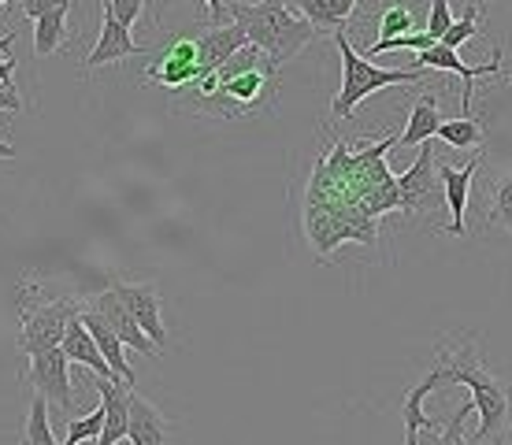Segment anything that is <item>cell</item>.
<instances>
[{
  "label": "cell",
  "mask_w": 512,
  "mask_h": 445,
  "mask_svg": "<svg viewBox=\"0 0 512 445\" xmlns=\"http://www.w3.org/2000/svg\"><path fill=\"white\" fill-rule=\"evenodd\" d=\"M386 149H397V134L383 141H331L312 167L305 193V230L320 256H331L342 242H375L379 216L401 204L397 178L386 171Z\"/></svg>",
  "instance_id": "6da1fadb"
},
{
  "label": "cell",
  "mask_w": 512,
  "mask_h": 445,
  "mask_svg": "<svg viewBox=\"0 0 512 445\" xmlns=\"http://www.w3.org/2000/svg\"><path fill=\"white\" fill-rule=\"evenodd\" d=\"M279 97V67L268 60V52L245 41L216 75L201 78L193 86L197 108L219 115V119H245V115L271 108Z\"/></svg>",
  "instance_id": "7a4b0ae2"
},
{
  "label": "cell",
  "mask_w": 512,
  "mask_h": 445,
  "mask_svg": "<svg viewBox=\"0 0 512 445\" xmlns=\"http://www.w3.org/2000/svg\"><path fill=\"white\" fill-rule=\"evenodd\" d=\"M438 364L446 368L453 386H464L472 394V405L479 412V431L472 434V442H505L512 427V382L498 379L472 342L453 345V349L442 345Z\"/></svg>",
  "instance_id": "3957f363"
},
{
  "label": "cell",
  "mask_w": 512,
  "mask_h": 445,
  "mask_svg": "<svg viewBox=\"0 0 512 445\" xmlns=\"http://www.w3.org/2000/svg\"><path fill=\"white\" fill-rule=\"evenodd\" d=\"M231 19L245 30V38L268 52V60L282 67L286 60H294L297 52L305 49L308 41L316 38V30L305 15H294L286 8V0H256V4H242L234 0Z\"/></svg>",
  "instance_id": "277c9868"
},
{
  "label": "cell",
  "mask_w": 512,
  "mask_h": 445,
  "mask_svg": "<svg viewBox=\"0 0 512 445\" xmlns=\"http://www.w3.org/2000/svg\"><path fill=\"white\" fill-rule=\"evenodd\" d=\"M334 45L342 52V89L334 93V101H331L334 119H349L353 108H357L364 97H372V93H379V89H386V86H420L423 82L420 67H409V71H383V67H375L364 52H357L349 45L346 26L334 30Z\"/></svg>",
  "instance_id": "5b68a950"
},
{
  "label": "cell",
  "mask_w": 512,
  "mask_h": 445,
  "mask_svg": "<svg viewBox=\"0 0 512 445\" xmlns=\"http://www.w3.org/2000/svg\"><path fill=\"white\" fill-rule=\"evenodd\" d=\"M82 312L78 297H19V353H38L64 342L67 323Z\"/></svg>",
  "instance_id": "8992f818"
},
{
  "label": "cell",
  "mask_w": 512,
  "mask_h": 445,
  "mask_svg": "<svg viewBox=\"0 0 512 445\" xmlns=\"http://www.w3.org/2000/svg\"><path fill=\"white\" fill-rule=\"evenodd\" d=\"M149 82L164 89H190L197 78H205L201 71V60H197V38L193 34H175V38L164 41V49L153 52V64L145 71Z\"/></svg>",
  "instance_id": "52a82bcc"
},
{
  "label": "cell",
  "mask_w": 512,
  "mask_h": 445,
  "mask_svg": "<svg viewBox=\"0 0 512 445\" xmlns=\"http://www.w3.org/2000/svg\"><path fill=\"white\" fill-rule=\"evenodd\" d=\"M435 141V138H431ZM431 141H423V153L416 156V164L405 171V175H397V193H401V212L405 216H416V212H435L442 208V178H438V164H435V145Z\"/></svg>",
  "instance_id": "ba28073f"
},
{
  "label": "cell",
  "mask_w": 512,
  "mask_h": 445,
  "mask_svg": "<svg viewBox=\"0 0 512 445\" xmlns=\"http://www.w3.org/2000/svg\"><path fill=\"white\" fill-rule=\"evenodd\" d=\"M30 386L38 394L49 397L52 408L60 412H71L75 408V394H71V360L60 345H49V349H38L30 353Z\"/></svg>",
  "instance_id": "9c48e42d"
},
{
  "label": "cell",
  "mask_w": 512,
  "mask_h": 445,
  "mask_svg": "<svg viewBox=\"0 0 512 445\" xmlns=\"http://www.w3.org/2000/svg\"><path fill=\"white\" fill-rule=\"evenodd\" d=\"M412 67H420V71H453V75L461 78L464 89H461V112L472 115V89H475V78L483 75H498L501 71V49L490 52L487 64H461V56H457V49H449V45H442V41H435V45H427L423 52H416V60H412Z\"/></svg>",
  "instance_id": "30bf717a"
},
{
  "label": "cell",
  "mask_w": 512,
  "mask_h": 445,
  "mask_svg": "<svg viewBox=\"0 0 512 445\" xmlns=\"http://www.w3.org/2000/svg\"><path fill=\"white\" fill-rule=\"evenodd\" d=\"M127 56H145V45H138V41L130 38V26L119 23L116 15L101 4V38H97V45L90 49L82 71L90 75V71H97V67L119 64V60H127Z\"/></svg>",
  "instance_id": "8fae6325"
},
{
  "label": "cell",
  "mask_w": 512,
  "mask_h": 445,
  "mask_svg": "<svg viewBox=\"0 0 512 445\" xmlns=\"http://www.w3.org/2000/svg\"><path fill=\"white\" fill-rule=\"evenodd\" d=\"M112 290L123 297V305L134 312V319L141 323V331L153 338V345L164 353L167 349V331L164 316H160V290L153 282H112Z\"/></svg>",
  "instance_id": "7c38bea8"
},
{
  "label": "cell",
  "mask_w": 512,
  "mask_h": 445,
  "mask_svg": "<svg viewBox=\"0 0 512 445\" xmlns=\"http://www.w3.org/2000/svg\"><path fill=\"white\" fill-rule=\"evenodd\" d=\"M90 308H97V312H101V316L108 319V327H112V331H116L119 338L127 342V349H134V353H145V356H156V353H160V349L153 345V338L141 331V323L134 319V312H130V308L123 305V297H119V293L112 290V286H108L104 293H97V297L90 301Z\"/></svg>",
  "instance_id": "4fadbf2b"
},
{
  "label": "cell",
  "mask_w": 512,
  "mask_h": 445,
  "mask_svg": "<svg viewBox=\"0 0 512 445\" xmlns=\"http://www.w3.org/2000/svg\"><path fill=\"white\" fill-rule=\"evenodd\" d=\"M193 38H197V60H201V71L205 75H212V71H219V67L231 60L234 52L242 49L245 41V30L238 23H212L205 26V30H193Z\"/></svg>",
  "instance_id": "5bb4252c"
},
{
  "label": "cell",
  "mask_w": 512,
  "mask_h": 445,
  "mask_svg": "<svg viewBox=\"0 0 512 445\" xmlns=\"http://www.w3.org/2000/svg\"><path fill=\"white\" fill-rule=\"evenodd\" d=\"M449 382V375H446V368L438 364L435 371H427L416 386H412L409 394H405V405H401V416H405V445H416L420 442V431H442V423L438 420H431L427 412H423V397L427 394H435L438 386H446Z\"/></svg>",
  "instance_id": "9a60e30c"
},
{
  "label": "cell",
  "mask_w": 512,
  "mask_h": 445,
  "mask_svg": "<svg viewBox=\"0 0 512 445\" xmlns=\"http://www.w3.org/2000/svg\"><path fill=\"white\" fill-rule=\"evenodd\" d=\"M487 164V156H475L472 164L464 167H438V178H442V190H446V208L453 223H449V234H464V212H468V197H472V178L479 175V167Z\"/></svg>",
  "instance_id": "2e32d148"
},
{
  "label": "cell",
  "mask_w": 512,
  "mask_h": 445,
  "mask_svg": "<svg viewBox=\"0 0 512 445\" xmlns=\"http://www.w3.org/2000/svg\"><path fill=\"white\" fill-rule=\"evenodd\" d=\"M130 390L123 379H101L97 375V394H101L104 405V431L97 442L101 445H116L127 438V420H130Z\"/></svg>",
  "instance_id": "e0dca14e"
},
{
  "label": "cell",
  "mask_w": 512,
  "mask_h": 445,
  "mask_svg": "<svg viewBox=\"0 0 512 445\" xmlns=\"http://www.w3.org/2000/svg\"><path fill=\"white\" fill-rule=\"evenodd\" d=\"M60 349L67 353V360H71V364H82V368L93 371V375H101V379H119L116 371H112V364L104 360L101 345H97V338L90 334L86 319H82V312H78V316L67 323Z\"/></svg>",
  "instance_id": "ac0fdd59"
},
{
  "label": "cell",
  "mask_w": 512,
  "mask_h": 445,
  "mask_svg": "<svg viewBox=\"0 0 512 445\" xmlns=\"http://www.w3.org/2000/svg\"><path fill=\"white\" fill-rule=\"evenodd\" d=\"M171 438V423L164 420V412L145 401L141 394L130 390V420H127V442L134 445H164Z\"/></svg>",
  "instance_id": "d6986e66"
},
{
  "label": "cell",
  "mask_w": 512,
  "mask_h": 445,
  "mask_svg": "<svg viewBox=\"0 0 512 445\" xmlns=\"http://www.w3.org/2000/svg\"><path fill=\"white\" fill-rule=\"evenodd\" d=\"M82 319H86L90 334L97 338V345H101L104 360L112 364V371H116L127 386H138V375H134V368H130V360H127V342H123V338L108 327V319H104L101 312H97V308H90V305H82Z\"/></svg>",
  "instance_id": "ffe728a7"
},
{
  "label": "cell",
  "mask_w": 512,
  "mask_h": 445,
  "mask_svg": "<svg viewBox=\"0 0 512 445\" xmlns=\"http://www.w3.org/2000/svg\"><path fill=\"white\" fill-rule=\"evenodd\" d=\"M438 127H442L438 97H435V93H423V97H416V101H412L409 123H405V130L397 134V145H401V149H416V145H423V141L435 138Z\"/></svg>",
  "instance_id": "44dd1931"
},
{
  "label": "cell",
  "mask_w": 512,
  "mask_h": 445,
  "mask_svg": "<svg viewBox=\"0 0 512 445\" xmlns=\"http://www.w3.org/2000/svg\"><path fill=\"white\" fill-rule=\"evenodd\" d=\"M360 0H297V8L305 15L316 34H334L349 23V15L357 12Z\"/></svg>",
  "instance_id": "7402d4cb"
},
{
  "label": "cell",
  "mask_w": 512,
  "mask_h": 445,
  "mask_svg": "<svg viewBox=\"0 0 512 445\" xmlns=\"http://www.w3.org/2000/svg\"><path fill=\"white\" fill-rule=\"evenodd\" d=\"M67 12H71V0H64L60 8L34 19V56H52V52H60L67 45V34H71Z\"/></svg>",
  "instance_id": "603a6c76"
},
{
  "label": "cell",
  "mask_w": 512,
  "mask_h": 445,
  "mask_svg": "<svg viewBox=\"0 0 512 445\" xmlns=\"http://www.w3.org/2000/svg\"><path fill=\"white\" fill-rule=\"evenodd\" d=\"M435 138H442L453 149H479L483 138H487V127L479 119H472V115H464V119H442Z\"/></svg>",
  "instance_id": "cb8c5ba5"
},
{
  "label": "cell",
  "mask_w": 512,
  "mask_h": 445,
  "mask_svg": "<svg viewBox=\"0 0 512 445\" xmlns=\"http://www.w3.org/2000/svg\"><path fill=\"white\" fill-rule=\"evenodd\" d=\"M49 397L38 394L30 397V420H26V431H23V442L26 445H56V434L49 427Z\"/></svg>",
  "instance_id": "d4e9b609"
},
{
  "label": "cell",
  "mask_w": 512,
  "mask_h": 445,
  "mask_svg": "<svg viewBox=\"0 0 512 445\" xmlns=\"http://www.w3.org/2000/svg\"><path fill=\"white\" fill-rule=\"evenodd\" d=\"M104 431V405H97L86 416H67V431H64V445H78V442H97Z\"/></svg>",
  "instance_id": "484cf974"
},
{
  "label": "cell",
  "mask_w": 512,
  "mask_h": 445,
  "mask_svg": "<svg viewBox=\"0 0 512 445\" xmlns=\"http://www.w3.org/2000/svg\"><path fill=\"white\" fill-rule=\"evenodd\" d=\"M427 45H435V38H431L427 30H412V34H397V38H379L372 49H364V56L372 60V56H383V52H401V49L423 52Z\"/></svg>",
  "instance_id": "4316f807"
},
{
  "label": "cell",
  "mask_w": 512,
  "mask_h": 445,
  "mask_svg": "<svg viewBox=\"0 0 512 445\" xmlns=\"http://www.w3.org/2000/svg\"><path fill=\"white\" fill-rule=\"evenodd\" d=\"M416 30V12L409 4H390L379 15V38H397V34H412Z\"/></svg>",
  "instance_id": "83f0119b"
},
{
  "label": "cell",
  "mask_w": 512,
  "mask_h": 445,
  "mask_svg": "<svg viewBox=\"0 0 512 445\" xmlns=\"http://www.w3.org/2000/svg\"><path fill=\"white\" fill-rule=\"evenodd\" d=\"M475 34H479V8H475V4H468L461 19H453V26L442 34V45H449V49H461L464 41H472Z\"/></svg>",
  "instance_id": "f1b7e54d"
},
{
  "label": "cell",
  "mask_w": 512,
  "mask_h": 445,
  "mask_svg": "<svg viewBox=\"0 0 512 445\" xmlns=\"http://www.w3.org/2000/svg\"><path fill=\"white\" fill-rule=\"evenodd\" d=\"M490 223H498L512 234V175H505L490 193Z\"/></svg>",
  "instance_id": "f546056e"
},
{
  "label": "cell",
  "mask_w": 512,
  "mask_h": 445,
  "mask_svg": "<svg viewBox=\"0 0 512 445\" xmlns=\"http://www.w3.org/2000/svg\"><path fill=\"white\" fill-rule=\"evenodd\" d=\"M449 26H453V12H449V0H431V12H427V34L435 41H442Z\"/></svg>",
  "instance_id": "4dcf8cb0"
},
{
  "label": "cell",
  "mask_w": 512,
  "mask_h": 445,
  "mask_svg": "<svg viewBox=\"0 0 512 445\" xmlns=\"http://www.w3.org/2000/svg\"><path fill=\"white\" fill-rule=\"evenodd\" d=\"M12 45H15V30H8L0 38V86H15V67H19V60L12 56Z\"/></svg>",
  "instance_id": "1f68e13d"
},
{
  "label": "cell",
  "mask_w": 512,
  "mask_h": 445,
  "mask_svg": "<svg viewBox=\"0 0 512 445\" xmlns=\"http://www.w3.org/2000/svg\"><path fill=\"white\" fill-rule=\"evenodd\" d=\"M108 12L116 15L119 23H127V26H134L138 23V15H141V8H145V0H101Z\"/></svg>",
  "instance_id": "d6a6232c"
},
{
  "label": "cell",
  "mask_w": 512,
  "mask_h": 445,
  "mask_svg": "<svg viewBox=\"0 0 512 445\" xmlns=\"http://www.w3.org/2000/svg\"><path fill=\"white\" fill-rule=\"evenodd\" d=\"M64 0H23V15L34 23L38 15H45V12H52V8H60Z\"/></svg>",
  "instance_id": "836d02e7"
},
{
  "label": "cell",
  "mask_w": 512,
  "mask_h": 445,
  "mask_svg": "<svg viewBox=\"0 0 512 445\" xmlns=\"http://www.w3.org/2000/svg\"><path fill=\"white\" fill-rule=\"evenodd\" d=\"M0 112H23V101H19L15 86H0Z\"/></svg>",
  "instance_id": "e575fe53"
},
{
  "label": "cell",
  "mask_w": 512,
  "mask_h": 445,
  "mask_svg": "<svg viewBox=\"0 0 512 445\" xmlns=\"http://www.w3.org/2000/svg\"><path fill=\"white\" fill-rule=\"evenodd\" d=\"M208 4V12H212V23H223L227 19V4L223 0H205Z\"/></svg>",
  "instance_id": "d590c367"
},
{
  "label": "cell",
  "mask_w": 512,
  "mask_h": 445,
  "mask_svg": "<svg viewBox=\"0 0 512 445\" xmlns=\"http://www.w3.org/2000/svg\"><path fill=\"white\" fill-rule=\"evenodd\" d=\"M19 156V149H12L8 141H0V160H15Z\"/></svg>",
  "instance_id": "8d00e7d4"
}]
</instances>
